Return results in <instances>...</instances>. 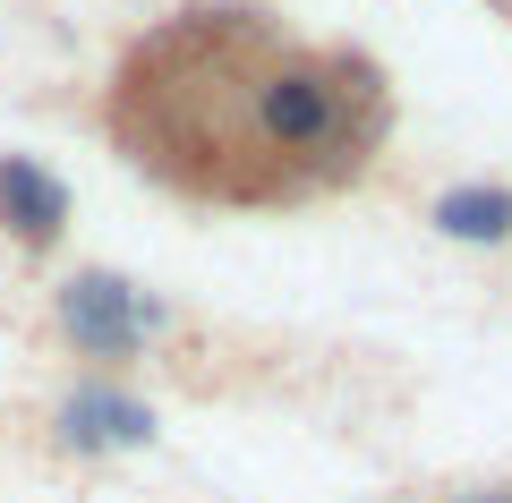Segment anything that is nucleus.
I'll use <instances>...</instances> for the list:
<instances>
[{"mask_svg": "<svg viewBox=\"0 0 512 503\" xmlns=\"http://www.w3.org/2000/svg\"><path fill=\"white\" fill-rule=\"evenodd\" d=\"M154 324H163V307L137 299L128 282H111V273H77V282L60 290V333H69L86 359H128Z\"/></svg>", "mask_w": 512, "mask_h": 503, "instance_id": "nucleus-1", "label": "nucleus"}, {"mask_svg": "<svg viewBox=\"0 0 512 503\" xmlns=\"http://www.w3.org/2000/svg\"><path fill=\"white\" fill-rule=\"evenodd\" d=\"M256 120H265L274 145L316 154V145L333 137V86L316 69H282V77H265V94H256Z\"/></svg>", "mask_w": 512, "mask_h": 503, "instance_id": "nucleus-2", "label": "nucleus"}, {"mask_svg": "<svg viewBox=\"0 0 512 503\" xmlns=\"http://www.w3.org/2000/svg\"><path fill=\"white\" fill-rule=\"evenodd\" d=\"M0 222H9V239H26V248H52V239L69 231V188H60L43 162L0 154Z\"/></svg>", "mask_w": 512, "mask_h": 503, "instance_id": "nucleus-3", "label": "nucleus"}, {"mask_svg": "<svg viewBox=\"0 0 512 503\" xmlns=\"http://www.w3.org/2000/svg\"><path fill=\"white\" fill-rule=\"evenodd\" d=\"M60 444H77V452H103V444L137 452V444H154V410L128 401V393H111V384H86V393H69V410H60Z\"/></svg>", "mask_w": 512, "mask_h": 503, "instance_id": "nucleus-4", "label": "nucleus"}, {"mask_svg": "<svg viewBox=\"0 0 512 503\" xmlns=\"http://www.w3.org/2000/svg\"><path fill=\"white\" fill-rule=\"evenodd\" d=\"M436 231L470 239V248H495V239H512V197L504 188H453V197H436Z\"/></svg>", "mask_w": 512, "mask_h": 503, "instance_id": "nucleus-5", "label": "nucleus"}]
</instances>
